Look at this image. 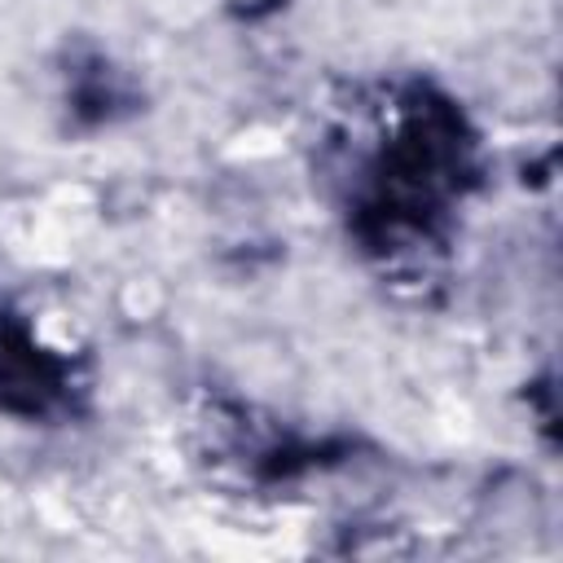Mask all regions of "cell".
<instances>
[{
    "mask_svg": "<svg viewBox=\"0 0 563 563\" xmlns=\"http://www.w3.org/2000/svg\"><path fill=\"white\" fill-rule=\"evenodd\" d=\"M475 185V136L462 110L427 84L400 88L356 145L343 176L347 229L391 264L435 251L453 207Z\"/></svg>",
    "mask_w": 563,
    "mask_h": 563,
    "instance_id": "1",
    "label": "cell"
},
{
    "mask_svg": "<svg viewBox=\"0 0 563 563\" xmlns=\"http://www.w3.org/2000/svg\"><path fill=\"white\" fill-rule=\"evenodd\" d=\"M79 374L70 356L40 343L26 317H0V409L18 418H66L75 413Z\"/></svg>",
    "mask_w": 563,
    "mask_h": 563,
    "instance_id": "2",
    "label": "cell"
}]
</instances>
